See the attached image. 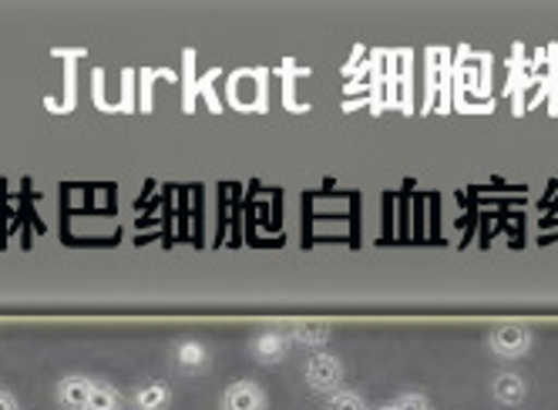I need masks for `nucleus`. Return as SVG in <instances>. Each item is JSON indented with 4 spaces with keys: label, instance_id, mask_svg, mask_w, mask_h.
Returning a JSON list of instances; mask_svg holds the SVG:
<instances>
[{
    "label": "nucleus",
    "instance_id": "1",
    "mask_svg": "<svg viewBox=\"0 0 558 410\" xmlns=\"http://www.w3.org/2000/svg\"><path fill=\"white\" fill-rule=\"evenodd\" d=\"M347 381V366L337 353L330 350H313L303 360V384L306 390H313L316 397H330L343 387Z\"/></svg>",
    "mask_w": 558,
    "mask_h": 410
},
{
    "label": "nucleus",
    "instance_id": "2",
    "mask_svg": "<svg viewBox=\"0 0 558 410\" xmlns=\"http://www.w3.org/2000/svg\"><path fill=\"white\" fill-rule=\"evenodd\" d=\"M488 350L505 363L525 360L535 350V330L529 323H518V319L498 323L495 330L488 334Z\"/></svg>",
    "mask_w": 558,
    "mask_h": 410
},
{
    "label": "nucleus",
    "instance_id": "3",
    "mask_svg": "<svg viewBox=\"0 0 558 410\" xmlns=\"http://www.w3.org/2000/svg\"><path fill=\"white\" fill-rule=\"evenodd\" d=\"M219 410H269V394L259 381H232L219 397Z\"/></svg>",
    "mask_w": 558,
    "mask_h": 410
},
{
    "label": "nucleus",
    "instance_id": "4",
    "mask_svg": "<svg viewBox=\"0 0 558 410\" xmlns=\"http://www.w3.org/2000/svg\"><path fill=\"white\" fill-rule=\"evenodd\" d=\"M172 366L182 377H198V374H206L213 366V350L198 337H182L172 347Z\"/></svg>",
    "mask_w": 558,
    "mask_h": 410
},
{
    "label": "nucleus",
    "instance_id": "5",
    "mask_svg": "<svg viewBox=\"0 0 558 410\" xmlns=\"http://www.w3.org/2000/svg\"><path fill=\"white\" fill-rule=\"evenodd\" d=\"M293 343L287 337V330H276V326H266V330H259L253 340H250V353L256 363L263 366H276V363H283L290 357Z\"/></svg>",
    "mask_w": 558,
    "mask_h": 410
},
{
    "label": "nucleus",
    "instance_id": "6",
    "mask_svg": "<svg viewBox=\"0 0 558 410\" xmlns=\"http://www.w3.org/2000/svg\"><path fill=\"white\" fill-rule=\"evenodd\" d=\"M287 337H290L293 347H303V350L313 353V350H324L333 340V326L327 319H300V323L290 326Z\"/></svg>",
    "mask_w": 558,
    "mask_h": 410
},
{
    "label": "nucleus",
    "instance_id": "7",
    "mask_svg": "<svg viewBox=\"0 0 558 410\" xmlns=\"http://www.w3.org/2000/svg\"><path fill=\"white\" fill-rule=\"evenodd\" d=\"M92 387H95L92 377H85V374H68V377L58 381L54 400H58L61 410H85L88 400H92Z\"/></svg>",
    "mask_w": 558,
    "mask_h": 410
},
{
    "label": "nucleus",
    "instance_id": "8",
    "mask_svg": "<svg viewBox=\"0 0 558 410\" xmlns=\"http://www.w3.org/2000/svg\"><path fill=\"white\" fill-rule=\"evenodd\" d=\"M172 387L169 381H145L132 390V410H172Z\"/></svg>",
    "mask_w": 558,
    "mask_h": 410
},
{
    "label": "nucleus",
    "instance_id": "9",
    "mask_svg": "<svg viewBox=\"0 0 558 410\" xmlns=\"http://www.w3.org/2000/svg\"><path fill=\"white\" fill-rule=\"evenodd\" d=\"M492 397H495V403H501V407H518V403H525V397H529V381H525L522 374H514V371H501V374H495V381H492Z\"/></svg>",
    "mask_w": 558,
    "mask_h": 410
},
{
    "label": "nucleus",
    "instance_id": "10",
    "mask_svg": "<svg viewBox=\"0 0 558 410\" xmlns=\"http://www.w3.org/2000/svg\"><path fill=\"white\" fill-rule=\"evenodd\" d=\"M125 407H129V400H125L122 390H118L114 384H108V381H95L92 400H88L85 410H125Z\"/></svg>",
    "mask_w": 558,
    "mask_h": 410
},
{
    "label": "nucleus",
    "instance_id": "11",
    "mask_svg": "<svg viewBox=\"0 0 558 410\" xmlns=\"http://www.w3.org/2000/svg\"><path fill=\"white\" fill-rule=\"evenodd\" d=\"M324 410H371V403H367V397L361 390L340 387L337 394L324 397Z\"/></svg>",
    "mask_w": 558,
    "mask_h": 410
},
{
    "label": "nucleus",
    "instance_id": "12",
    "mask_svg": "<svg viewBox=\"0 0 558 410\" xmlns=\"http://www.w3.org/2000/svg\"><path fill=\"white\" fill-rule=\"evenodd\" d=\"M393 407H397V410H430V400H427L424 394L408 390V394H401V397L393 400Z\"/></svg>",
    "mask_w": 558,
    "mask_h": 410
},
{
    "label": "nucleus",
    "instance_id": "13",
    "mask_svg": "<svg viewBox=\"0 0 558 410\" xmlns=\"http://www.w3.org/2000/svg\"><path fill=\"white\" fill-rule=\"evenodd\" d=\"M0 410H21V400H17V394H11V390L0 387Z\"/></svg>",
    "mask_w": 558,
    "mask_h": 410
},
{
    "label": "nucleus",
    "instance_id": "14",
    "mask_svg": "<svg viewBox=\"0 0 558 410\" xmlns=\"http://www.w3.org/2000/svg\"><path fill=\"white\" fill-rule=\"evenodd\" d=\"M374 410H397L393 403H387V407H374Z\"/></svg>",
    "mask_w": 558,
    "mask_h": 410
}]
</instances>
